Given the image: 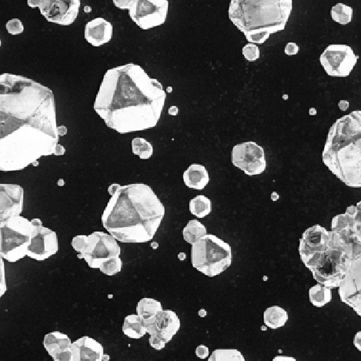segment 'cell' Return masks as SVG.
<instances>
[{"label": "cell", "instance_id": "obj_1", "mask_svg": "<svg viewBox=\"0 0 361 361\" xmlns=\"http://www.w3.org/2000/svg\"><path fill=\"white\" fill-rule=\"evenodd\" d=\"M0 169L22 170L59 144L54 94L23 76H0Z\"/></svg>", "mask_w": 361, "mask_h": 361}, {"label": "cell", "instance_id": "obj_2", "mask_svg": "<svg viewBox=\"0 0 361 361\" xmlns=\"http://www.w3.org/2000/svg\"><path fill=\"white\" fill-rule=\"evenodd\" d=\"M166 99L161 82L130 63L106 72L93 107L109 128L126 134L155 127Z\"/></svg>", "mask_w": 361, "mask_h": 361}, {"label": "cell", "instance_id": "obj_3", "mask_svg": "<svg viewBox=\"0 0 361 361\" xmlns=\"http://www.w3.org/2000/svg\"><path fill=\"white\" fill-rule=\"evenodd\" d=\"M165 215V207L150 186H122L111 197L102 215L110 235L124 243H143L154 239Z\"/></svg>", "mask_w": 361, "mask_h": 361}, {"label": "cell", "instance_id": "obj_4", "mask_svg": "<svg viewBox=\"0 0 361 361\" xmlns=\"http://www.w3.org/2000/svg\"><path fill=\"white\" fill-rule=\"evenodd\" d=\"M325 166L346 185L361 187V110L340 117L329 129L322 154Z\"/></svg>", "mask_w": 361, "mask_h": 361}, {"label": "cell", "instance_id": "obj_5", "mask_svg": "<svg viewBox=\"0 0 361 361\" xmlns=\"http://www.w3.org/2000/svg\"><path fill=\"white\" fill-rule=\"evenodd\" d=\"M292 9V0H232L229 18L249 43L263 44L284 30Z\"/></svg>", "mask_w": 361, "mask_h": 361}, {"label": "cell", "instance_id": "obj_6", "mask_svg": "<svg viewBox=\"0 0 361 361\" xmlns=\"http://www.w3.org/2000/svg\"><path fill=\"white\" fill-rule=\"evenodd\" d=\"M355 259L338 234L330 231V244L323 251L304 260V265L320 284L330 289L339 288Z\"/></svg>", "mask_w": 361, "mask_h": 361}, {"label": "cell", "instance_id": "obj_7", "mask_svg": "<svg viewBox=\"0 0 361 361\" xmlns=\"http://www.w3.org/2000/svg\"><path fill=\"white\" fill-rule=\"evenodd\" d=\"M232 248L213 234H207L192 245L191 262L198 271L213 278L232 264Z\"/></svg>", "mask_w": 361, "mask_h": 361}, {"label": "cell", "instance_id": "obj_8", "mask_svg": "<svg viewBox=\"0 0 361 361\" xmlns=\"http://www.w3.org/2000/svg\"><path fill=\"white\" fill-rule=\"evenodd\" d=\"M1 231V258L16 263L27 256V251L34 235L31 220L22 216L2 220Z\"/></svg>", "mask_w": 361, "mask_h": 361}, {"label": "cell", "instance_id": "obj_9", "mask_svg": "<svg viewBox=\"0 0 361 361\" xmlns=\"http://www.w3.org/2000/svg\"><path fill=\"white\" fill-rule=\"evenodd\" d=\"M114 5L128 9L131 19L142 30H150L163 24L167 17V0H114Z\"/></svg>", "mask_w": 361, "mask_h": 361}, {"label": "cell", "instance_id": "obj_10", "mask_svg": "<svg viewBox=\"0 0 361 361\" xmlns=\"http://www.w3.org/2000/svg\"><path fill=\"white\" fill-rule=\"evenodd\" d=\"M120 246L113 236L96 231L86 236L85 246L77 257L84 259L90 268L100 269L105 261L113 257H120Z\"/></svg>", "mask_w": 361, "mask_h": 361}, {"label": "cell", "instance_id": "obj_11", "mask_svg": "<svg viewBox=\"0 0 361 361\" xmlns=\"http://www.w3.org/2000/svg\"><path fill=\"white\" fill-rule=\"evenodd\" d=\"M359 56L347 45H330L321 55L320 61L330 77H347L358 63Z\"/></svg>", "mask_w": 361, "mask_h": 361}, {"label": "cell", "instance_id": "obj_12", "mask_svg": "<svg viewBox=\"0 0 361 361\" xmlns=\"http://www.w3.org/2000/svg\"><path fill=\"white\" fill-rule=\"evenodd\" d=\"M150 344L157 351L164 349L180 328V321L176 313L170 310L162 311L153 319L144 321Z\"/></svg>", "mask_w": 361, "mask_h": 361}, {"label": "cell", "instance_id": "obj_13", "mask_svg": "<svg viewBox=\"0 0 361 361\" xmlns=\"http://www.w3.org/2000/svg\"><path fill=\"white\" fill-rule=\"evenodd\" d=\"M29 6L38 7L49 23L61 26L73 24L80 7V0H28Z\"/></svg>", "mask_w": 361, "mask_h": 361}, {"label": "cell", "instance_id": "obj_14", "mask_svg": "<svg viewBox=\"0 0 361 361\" xmlns=\"http://www.w3.org/2000/svg\"><path fill=\"white\" fill-rule=\"evenodd\" d=\"M231 161L234 166L248 176L262 174L267 167L264 148L255 142H245L234 146Z\"/></svg>", "mask_w": 361, "mask_h": 361}, {"label": "cell", "instance_id": "obj_15", "mask_svg": "<svg viewBox=\"0 0 361 361\" xmlns=\"http://www.w3.org/2000/svg\"><path fill=\"white\" fill-rule=\"evenodd\" d=\"M34 232L27 251L30 258L43 261L57 253L59 249L57 235L55 231L42 226L40 219H33Z\"/></svg>", "mask_w": 361, "mask_h": 361}, {"label": "cell", "instance_id": "obj_16", "mask_svg": "<svg viewBox=\"0 0 361 361\" xmlns=\"http://www.w3.org/2000/svg\"><path fill=\"white\" fill-rule=\"evenodd\" d=\"M340 300L361 318V255L351 263L338 288Z\"/></svg>", "mask_w": 361, "mask_h": 361}, {"label": "cell", "instance_id": "obj_17", "mask_svg": "<svg viewBox=\"0 0 361 361\" xmlns=\"http://www.w3.org/2000/svg\"><path fill=\"white\" fill-rule=\"evenodd\" d=\"M330 231L319 224L306 230L302 234L298 247L302 262L315 253L324 250L330 244Z\"/></svg>", "mask_w": 361, "mask_h": 361}, {"label": "cell", "instance_id": "obj_18", "mask_svg": "<svg viewBox=\"0 0 361 361\" xmlns=\"http://www.w3.org/2000/svg\"><path fill=\"white\" fill-rule=\"evenodd\" d=\"M0 219L1 221L20 216L23 210V187L16 184L2 183L0 185Z\"/></svg>", "mask_w": 361, "mask_h": 361}, {"label": "cell", "instance_id": "obj_19", "mask_svg": "<svg viewBox=\"0 0 361 361\" xmlns=\"http://www.w3.org/2000/svg\"><path fill=\"white\" fill-rule=\"evenodd\" d=\"M73 361H107L110 357L104 354L100 343L88 336L74 341L71 346Z\"/></svg>", "mask_w": 361, "mask_h": 361}, {"label": "cell", "instance_id": "obj_20", "mask_svg": "<svg viewBox=\"0 0 361 361\" xmlns=\"http://www.w3.org/2000/svg\"><path fill=\"white\" fill-rule=\"evenodd\" d=\"M114 27L112 23L103 17H97L88 22L85 26L84 37L89 43L99 47L111 40Z\"/></svg>", "mask_w": 361, "mask_h": 361}, {"label": "cell", "instance_id": "obj_21", "mask_svg": "<svg viewBox=\"0 0 361 361\" xmlns=\"http://www.w3.org/2000/svg\"><path fill=\"white\" fill-rule=\"evenodd\" d=\"M185 185L194 190H203L209 181L207 169L201 164L193 163L183 175Z\"/></svg>", "mask_w": 361, "mask_h": 361}, {"label": "cell", "instance_id": "obj_22", "mask_svg": "<svg viewBox=\"0 0 361 361\" xmlns=\"http://www.w3.org/2000/svg\"><path fill=\"white\" fill-rule=\"evenodd\" d=\"M72 344L70 337L61 332H51L44 337V347L51 357L60 351L70 349Z\"/></svg>", "mask_w": 361, "mask_h": 361}, {"label": "cell", "instance_id": "obj_23", "mask_svg": "<svg viewBox=\"0 0 361 361\" xmlns=\"http://www.w3.org/2000/svg\"><path fill=\"white\" fill-rule=\"evenodd\" d=\"M122 331L129 338H141L147 333L144 320L135 314L128 315L124 320Z\"/></svg>", "mask_w": 361, "mask_h": 361}, {"label": "cell", "instance_id": "obj_24", "mask_svg": "<svg viewBox=\"0 0 361 361\" xmlns=\"http://www.w3.org/2000/svg\"><path fill=\"white\" fill-rule=\"evenodd\" d=\"M287 321V312L278 306L269 307L264 314V321L266 326L274 330L284 326Z\"/></svg>", "mask_w": 361, "mask_h": 361}, {"label": "cell", "instance_id": "obj_25", "mask_svg": "<svg viewBox=\"0 0 361 361\" xmlns=\"http://www.w3.org/2000/svg\"><path fill=\"white\" fill-rule=\"evenodd\" d=\"M162 310L160 302L152 298H143L138 302L136 313L144 321L153 319Z\"/></svg>", "mask_w": 361, "mask_h": 361}, {"label": "cell", "instance_id": "obj_26", "mask_svg": "<svg viewBox=\"0 0 361 361\" xmlns=\"http://www.w3.org/2000/svg\"><path fill=\"white\" fill-rule=\"evenodd\" d=\"M309 297L310 301L314 307H324L332 300V289L318 283L310 289Z\"/></svg>", "mask_w": 361, "mask_h": 361}, {"label": "cell", "instance_id": "obj_27", "mask_svg": "<svg viewBox=\"0 0 361 361\" xmlns=\"http://www.w3.org/2000/svg\"><path fill=\"white\" fill-rule=\"evenodd\" d=\"M207 235L206 227L198 220H191L183 229V238L190 244H194Z\"/></svg>", "mask_w": 361, "mask_h": 361}, {"label": "cell", "instance_id": "obj_28", "mask_svg": "<svg viewBox=\"0 0 361 361\" xmlns=\"http://www.w3.org/2000/svg\"><path fill=\"white\" fill-rule=\"evenodd\" d=\"M212 202L203 195H198L190 202V211L198 218H204L211 213Z\"/></svg>", "mask_w": 361, "mask_h": 361}, {"label": "cell", "instance_id": "obj_29", "mask_svg": "<svg viewBox=\"0 0 361 361\" xmlns=\"http://www.w3.org/2000/svg\"><path fill=\"white\" fill-rule=\"evenodd\" d=\"M331 17L333 21L339 24H348L352 20L353 9L346 4H337L332 7Z\"/></svg>", "mask_w": 361, "mask_h": 361}, {"label": "cell", "instance_id": "obj_30", "mask_svg": "<svg viewBox=\"0 0 361 361\" xmlns=\"http://www.w3.org/2000/svg\"><path fill=\"white\" fill-rule=\"evenodd\" d=\"M133 154L142 160H148L154 154V147L150 142L143 138H134L132 141Z\"/></svg>", "mask_w": 361, "mask_h": 361}, {"label": "cell", "instance_id": "obj_31", "mask_svg": "<svg viewBox=\"0 0 361 361\" xmlns=\"http://www.w3.org/2000/svg\"><path fill=\"white\" fill-rule=\"evenodd\" d=\"M207 361H246L242 353L237 349H216Z\"/></svg>", "mask_w": 361, "mask_h": 361}, {"label": "cell", "instance_id": "obj_32", "mask_svg": "<svg viewBox=\"0 0 361 361\" xmlns=\"http://www.w3.org/2000/svg\"><path fill=\"white\" fill-rule=\"evenodd\" d=\"M122 268V261L120 257H116L105 261L100 266V271L108 276H114L120 272Z\"/></svg>", "mask_w": 361, "mask_h": 361}, {"label": "cell", "instance_id": "obj_33", "mask_svg": "<svg viewBox=\"0 0 361 361\" xmlns=\"http://www.w3.org/2000/svg\"><path fill=\"white\" fill-rule=\"evenodd\" d=\"M242 55L247 61H256L260 56V49L256 44L247 43L242 48Z\"/></svg>", "mask_w": 361, "mask_h": 361}, {"label": "cell", "instance_id": "obj_34", "mask_svg": "<svg viewBox=\"0 0 361 361\" xmlns=\"http://www.w3.org/2000/svg\"><path fill=\"white\" fill-rule=\"evenodd\" d=\"M5 28H6L9 34L13 36L23 34V31H24V26H23L21 20L16 19V18L9 20L5 24Z\"/></svg>", "mask_w": 361, "mask_h": 361}, {"label": "cell", "instance_id": "obj_35", "mask_svg": "<svg viewBox=\"0 0 361 361\" xmlns=\"http://www.w3.org/2000/svg\"><path fill=\"white\" fill-rule=\"evenodd\" d=\"M86 241V235L77 236L72 241V246L74 247V249H75L77 253H80L82 252V249L84 248V246H85Z\"/></svg>", "mask_w": 361, "mask_h": 361}, {"label": "cell", "instance_id": "obj_36", "mask_svg": "<svg viewBox=\"0 0 361 361\" xmlns=\"http://www.w3.org/2000/svg\"><path fill=\"white\" fill-rule=\"evenodd\" d=\"M52 358L53 361H73V352L70 348L57 353Z\"/></svg>", "mask_w": 361, "mask_h": 361}, {"label": "cell", "instance_id": "obj_37", "mask_svg": "<svg viewBox=\"0 0 361 361\" xmlns=\"http://www.w3.org/2000/svg\"><path fill=\"white\" fill-rule=\"evenodd\" d=\"M284 52L288 56L297 55L299 52V46L295 42H288L286 45V47H285Z\"/></svg>", "mask_w": 361, "mask_h": 361}, {"label": "cell", "instance_id": "obj_38", "mask_svg": "<svg viewBox=\"0 0 361 361\" xmlns=\"http://www.w3.org/2000/svg\"><path fill=\"white\" fill-rule=\"evenodd\" d=\"M196 354L201 359H206L209 355V349L204 345H200L196 349Z\"/></svg>", "mask_w": 361, "mask_h": 361}, {"label": "cell", "instance_id": "obj_39", "mask_svg": "<svg viewBox=\"0 0 361 361\" xmlns=\"http://www.w3.org/2000/svg\"><path fill=\"white\" fill-rule=\"evenodd\" d=\"M354 345L358 351H361V331H358L355 334L354 338Z\"/></svg>", "mask_w": 361, "mask_h": 361}, {"label": "cell", "instance_id": "obj_40", "mask_svg": "<svg viewBox=\"0 0 361 361\" xmlns=\"http://www.w3.org/2000/svg\"><path fill=\"white\" fill-rule=\"evenodd\" d=\"M121 187H122V186L120 185L118 183L111 184L108 188L109 194L112 197V196H114V194H115L116 193L120 190V188Z\"/></svg>", "mask_w": 361, "mask_h": 361}, {"label": "cell", "instance_id": "obj_41", "mask_svg": "<svg viewBox=\"0 0 361 361\" xmlns=\"http://www.w3.org/2000/svg\"><path fill=\"white\" fill-rule=\"evenodd\" d=\"M272 361H297V360L291 357L277 356L273 359Z\"/></svg>", "mask_w": 361, "mask_h": 361}, {"label": "cell", "instance_id": "obj_42", "mask_svg": "<svg viewBox=\"0 0 361 361\" xmlns=\"http://www.w3.org/2000/svg\"><path fill=\"white\" fill-rule=\"evenodd\" d=\"M65 152H66V150H65L64 147H63L61 144H58V145L56 146V150H55L54 154H53V155L62 156L65 154Z\"/></svg>", "mask_w": 361, "mask_h": 361}, {"label": "cell", "instance_id": "obj_43", "mask_svg": "<svg viewBox=\"0 0 361 361\" xmlns=\"http://www.w3.org/2000/svg\"><path fill=\"white\" fill-rule=\"evenodd\" d=\"M350 103L347 100H340L339 102V108L342 111H346L347 109L349 108Z\"/></svg>", "mask_w": 361, "mask_h": 361}, {"label": "cell", "instance_id": "obj_44", "mask_svg": "<svg viewBox=\"0 0 361 361\" xmlns=\"http://www.w3.org/2000/svg\"><path fill=\"white\" fill-rule=\"evenodd\" d=\"M178 107H176V106H173V107H169V110H168V114H169V115L176 116L178 114Z\"/></svg>", "mask_w": 361, "mask_h": 361}, {"label": "cell", "instance_id": "obj_45", "mask_svg": "<svg viewBox=\"0 0 361 361\" xmlns=\"http://www.w3.org/2000/svg\"><path fill=\"white\" fill-rule=\"evenodd\" d=\"M58 133L60 136H65L67 133V128L65 126H58Z\"/></svg>", "mask_w": 361, "mask_h": 361}]
</instances>
